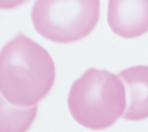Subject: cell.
<instances>
[{
    "label": "cell",
    "instance_id": "3",
    "mask_svg": "<svg viewBox=\"0 0 148 132\" xmlns=\"http://www.w3.org/2000/svg\"><path fill=\"white\" fill-rule=\"evenodd\" d=\"M100 0H36L35 30L55 43H72L87 36L100 19Z\"/></svg>",
    "mask_w": 148,
    "mask_h": 132
},
{
    "label": "cell",
    "instance_id": "1",
    "mask_svg": "<svg viewBox=\"0 0 148 132\" xmlns=\"http://www.w3.org/2000/svg\"><path fill=\"white\" fill-rule=\"evenodd\" d=\"M56 78L54 62L41 45L19 33L0 54L1 95L13 107L32 108L49 93Z\"/></svg>",
    "mask_w": 148,
    "mask_h": 132
},
{
    "label": "cell",
    "instance_id": "6",
    "mask_svg": "<svg viewBox=\"0 0 148 132\" xmlns=\"http://www.w3.org/2000/svg\"><path fill=\"white\" fill-rule=\"evenodd\" d=\"M30 0H0V8L3 10H14Z\"/></svg>",
    "mask_w": 148,
    "mask_h": 132
},
{
    "label": "cell",
    "instance_id": "2",
    "mask_svg": "<svg viewBox=\"0 0 148 132\" xmlns=\"http://www.w3.org/2000/svg\"><path fill=\"white\" fill-rule=\"evenodd\" d=\"M68 107L80 125L95 131L105 130L125 113V87L118 75L105 69L90 68L71 86Z\"/></svg>",
    "mask_w": 148,
    "mask_h": 132
},
{
    "label": "cell",
    "instance_id": "5",
    "mask_svg": "<svg viewBox=\"0 0 148 132\" xmlns=\"http://www.w3.org/2000/svg\"><path fill=\"white\" fill-rule=\"evenodd\" d=\"M126 91V108L123 118L140 121L148 118V65L127 68L118 74Z\"/></svg>",
    "mask_w": 148,
    "mask_h": 132
},
{
    "label": "cell",
    "instance_id": "4",
    "mask_svg": "<svg viewBox=\"0 0 148 132\" xmlns=\"http://www.w3.org/2000/svg\"><path fill=\"white\" fill-rule=\"evenodd\" d=\"M108 23L122 38L145 35L148 32V0H108Z\"/></svg>",
    "mask_w": 148,
    "mask_h": 132
}]
</instances>
